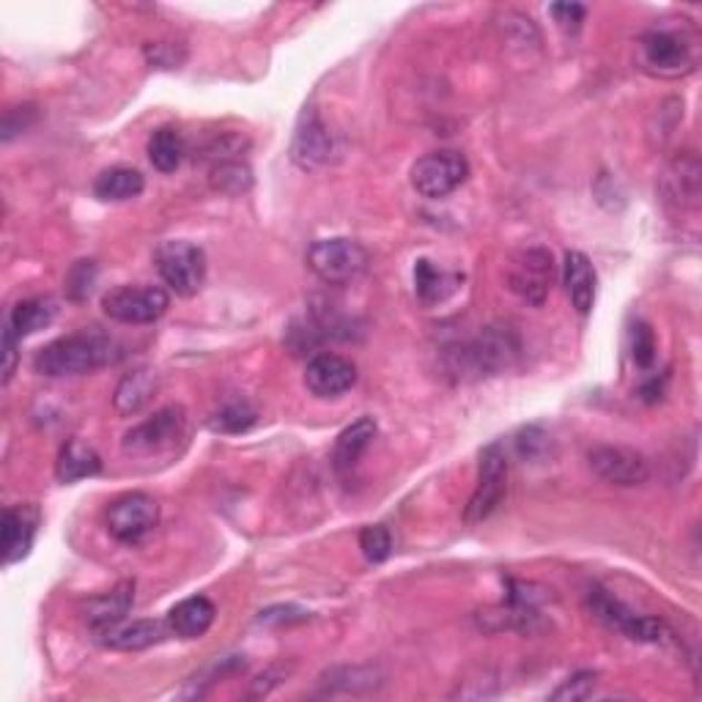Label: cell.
Segmentation results:
<instances>
[{
    "label": "cell",
    "instance_id": "cell-41",
    "mask_svg": "<svg viewBox=\"0 0 702 702\" xmlns=\"http://www.w3.org/2000/svg\"><path fill=\"white\" fill-rule=\"evenodd\" d=\"M17 344H20V335L11 329L9 322H6V327H3V382H9L11 376H14Z\"/></svg>",
    "mask_w": 702,
    "mask_h": 702
},
{
    "label": "cell",
    "instance_id": "cell-30",
    "mask_svg": "<svg viewBox=\"0 0 702 702\" xmlns=\"http://www.w3.org/2000/svg\"><path fill=\"white\" fill-rule=\"evenodd\" d=\"M322 681H324V686H327L329 694L359 692V689L370 692V689L379 686L382 675H379V670H374V666H344V670L327 672Z\"/></svg>",
    "mask_w": 702,
    "mask_h": 702
},
{
    "label": "cell",
    "instance_id": "cell-38",
    "mask_svg": "<svg viewBox=\"0 0 702 702\" xmlns=\"http://www.w3.org/2000/svg\"><path fill=\"white\" fill-rule=\"evenodd\" d=\"M548 11H552L554 22H557L565 33L580 31L582 22H585L587 17V9L582 3H554Z\"/></svg>",
    "mask_w": 702,
    "mask_h": 702
},
{
    "label": "cell",
    "instance_id": "cell-19",
    "mask_svg": "<svg viewBox=\"0 0 702 702\" xmlns=\"http://www.w3.org/2000/svg\"><path fill=\"white\" fill-rule=\"evenodd\" d=\"M563 277H565V288H568L571 305L585 316L593 308L595 303V269L593 261L580 250L565 253V264H563Z\"/></svg>",
    "mask_w": 702,
    "mask_h": 702
},
{
    "label": "cell",
    "instance_id": "cell-28",
    "mask_svg": "<svg viewBox=\"0 0 702 702\" xmlns=\"http://www.w3.org/2000/svg\"><path fill=\"white\" fill-rule=\"evenodd\" d=\"M209 181L223 196H245L253 187V170L241 159H226L211 165Z\"/></svg>",
    "mask_w": 702,
    "mask_h": 702
},
{
    "label": "cell",
    "instance_id": "cell-11",
    "mask_svg": "<svg viewBox=\"0 0 702 702\" xmlns=\"http://www.w3.org/2000/svg\"><path fill=\"white\" fill-rule=\"evenodd\" d=\"M642 61L647 69L659 75H678L683 69H692L694 52L692 39L686 33L670 31V28H653L640 41Z\"/></svg>",
    "mask_w": 702,
    "mask_h": 702
},
{
    "label": "cell",
    "instance_id": "cell-10",
    "mask_svg": "<svg viewBox=\"0 0 702 702\" xmlns=\"http://www.w3.org/2000/svg\"><path fill=\"white\" fill-rule=\"evenodd\" d=\"M554 280V258L552 253L544 247H530L522 250L513 258V267L507 273V286L516 294L518 299H524L527 305H541L546 303L548 291H552Z\"/></svg>",
    "mask_w": 702,
    "mask_h": 702
},
{
    "label": "cell",
    "instance_id": "cell-31",
    "mask_svg": "<svg viewBox=\"0 0 702 702\" xmlns=\"http://www.w3.org/2000/svg\"><path fill=\"white\" fill-rule=\"evenodd\" d=\"M621 634H625L634 642H651V645H659V642H664L666 636H670V629H666V623L659 621V617L634 615V612H631L621 625Z\"/></svg>",
    "mask_w": 702,
    "mask_h": 702
},
{
    "label": "cell",
    "instance_id": "cell-5",
    "mask_svg": "<svg viewBox=\"0 0 702 702\" xmlns=\"http://www.w3.org/2000/svg\"><path fill=\"white\" fill-rule=\"evenodd\" d=\"M187 434V415L181 406H165L146 417L144 423L132 426L123 434L121 447L127 456H155V453L170 451L176 442L185 439Z\"/></svg>",
    "mask_w": 702,
    "mask_h": 702
},
{
    "label": "cell",
    "instance_id": "cell-32",
    "mask_svg": "<svg viewBox=\"0 0 702 702\" xmlns=\"http://www.w3.org/2000/svg\"><path fill=\"white\" fill-rule=\"evenodd\" d=\"M359 548H363L365 560L368 563H385L393 554V535L390 530L382 527V524H370V527H363L359 533Z\"/></svg>",
    "mask_w": 702,
    "mask_h": 702
},
{
    "label": "cell",
    "instance_id": "cell-40",
    "mask_svg": "<svg viewBox=\"0 0 702 702\" xmlns=\"http://www.w3.org/2000/svg\"><path fill=\"white\" fill-rule=\"evenodd\" d=\"M258 621L267 623V625L303 623V621H308V612H305V610H297V606H273V610L261 612V617H258Z\"/></svg>",
    "mask_w": 702,
    "mask_h": 702
},
{
    "label": "cell",
    "instance_id": "cell-6",
    "mask_svg": "<svg viewBox=\"0 0 702 702\" xmlns=\"http://www.w3.org/2000/svg\"><path fill=\"white\" fill-rule=\"evenodd\" d=\"M469 162L462 151H431L412 165V187L423 198L439 200L456 192L467 181Z\"/></svg>",
    "mask_w": 702,
    "mask_h": 702
},
{
    "label": "cell",
    "instance_id": "cell-3",
    "mask_svg": "<svg viewBox=\"0 0 702 702\" xmlns=\"http://www.w3.org/2000/svg\"><path fill=\"white\" fill-rule=\"evenodd\" d=\"M157 273L179 297H196L206 280V253L185 239H168L155 253Z\"/></svg>",
    "mask_w": 702,
    "mask_h": 702
},
{
    "label": "cell",
    "instance_id": "cell-39",
    "mask_svg": "<svg viewBox=\"0 0 702 702\" xmlns=\"http://www.w3.org/2000/svg\"><path fill=\"white\" fill-rule=\"evenodd\" d=\"M516 445H518V453H522L524 458H538L541 453H544L548 447V439L541 428H527V431H522V434H518Z\"/></svg>",
    "mask_w": 702,
    "mask_h": 702
},
{
    "label": "cell",
    "instance_id": "cell-2",
    "mask_svg": "<svg viewBox=\"0 0 702 702\" xmlns=\"http://www.w3.org/2000/svg\"><path fill=\"white\" fill-rule=\"evenodd\" d=\"M518 357V338L507 327H486L475 338L445 349V363L451 374L458 379L469 376H492L511 368Z\"/></svg>",
    "mask_w": 702,
    "mask_h": 702
},
{
    "label": "cell",
    "instance_id": "cell-37",
    "mask_svg": "<svg viewBox=\"0 0 702 702\" xmlns=\"http://www.w3.org/2000/svg\"><path fill=\"white\" fill-rule=\"evenodd\" d=\"M37 121V108L33 105H20V108H9L3 113V140H14L17 135H22L26 129H31V123Z\"/></svg>",
    "mask_w": 702,
    "mask_h": 702
},
{
    "label": "cell",
    "instance_id": "cell-29",
    "mask_svg": "<svg viewBox=\"0 0 702 702\" xmlns=\"http://www.w3.org/2000/svg\"><path fill=\"white\" fill-rule=\"evenodd\" d=\"M258 412L247 404L245 398H236L223 404L215 415L209 417V428L217 431V434H245L256 426Z\"/></svg>",
    "mask_w": 702,
    "mask_h": 702
},
{
    "label": "cell",
    "instance_id": "cell-18",
    "mask_svg": "<svg viewBox=\"0 0 702 702\" xmlns=\"http://www.w3.org/2000/svg\"><path fill=\"white\" fill-rule=\"evenodd\" d=\"M700 159L694 155L678 157L664 176L666 200L681 209H694L700 204Z\"/></svg>",
    "mask_w": 702,
    "mask_h": 702
},
{
    "label": "cell",
    "instance_id": "cell-33",
    "mask_svg": "<svg viewBox=\"0 0 702 702\" xmlns=\"http://www.w3.org/2000/svg\"><path fill=\"white\" fill-rule=\"evenodd\" d=\"M97 261H78L67 275V294L72 303H86L97 283Z\"/></svg>",
    "mask_w": 702,
    "mask_h": 702
},
{
    "label": "cell",
    "instance_id": "cell-20",
    "mask_svg": "<svg viewBox=\"0 0 702 702\" xmlns=\"http://www.w3.org/2000/svg\"><path fill=\"white\" fill-rule=\"evenodd\" d=\"M168 631V623L162 621H132L118 623L99 636H102V645L113 647V651H144V647L162 642Z\"/></svg>",
    "mask_w": 702,
    "mask_h": 702
},
{
    "label": "cell",
    "instance_id": "cell-9",
    "mask_svg": "<svg viewBox=\"0 0 702 702\" xmlns=\"http://www.w3.org/2000/svg\"><path fill=\"white\" fill-rule=\"evenodd\" d=\"M168 305V291L159 286H118L102 297L105 316L118 324H155Z\"/></svg>",
    "mask_w": 702,
    "mask_h": 702
},
{
    "label": "cell",
    "instance_id": "cell-14",
    "mask_svg": "<svg viewBox=\"0 0 702 702\" xmlns=\"http://www.w3.org/2000/svg\"><path fill=\"white\" fill-rule=\"evenodd\" d=\"M357 385V365L340 354H316L305 368V387L316 398H338Z\"/></svg>",
    "mask_w": 702,
    "mask_h": 702
},
{
    "label": "cell",
    "instance_id": "cell-15",
    "mask_svg": "<svg viewBox=\"0 0 702 702\" xmlns=\"http://www.w3.org/2000/svg\"><path fill=\"white\" fill-rule=\"evenodd\" d=\"M39 507L37 505H14L6 507L3 511V527H0V535H3V563L14 565L20 560H26L31 554L33 541H37L39 533Z\"/></svg>",
    "mask_w": 702,
    "mask_h": 702
},
{
    "label": "cell",
    "instance_id": "cell-25",
    "mask_svg": "<svg viewBox=\"0 0 702 702\" xmlns=\"http://www.w3.org/2000/svg\"><path fill=\"white\" fill-rule=\"evenodd\" d=\"M58 316V303L52 297H31V299H22L11 308L9 318L6 322L11 324L17 335L28 338V335H37L39 329L50 327Z\"/></svg>",
    "mask_w": 702,
    "mask_h": 702
},
{
    "label": "cell",
    "instance_id": "cell-27",
    "mask_svg": "<svg viewBox=\"0 0 702 702\" xmlns=\"http://www.w3.org/2000/svg\"><path fill=\"white\" fill-rule=\"evenodd\" d=\"M146 190V179L135 168H110L102 170L93 181V196L99 200H129Z\"/></svg>",
    "mask_w": 702,
    "mask_h": 702
},
{
    "label": "cell",
    "instance_id": "cell-7",
    "mask_svg": "<svg viewBox=\"0 0 702 702\" xmlns=\"http://www.w3.org/2000/svg\"><path fill=\"white\" fill-rule=\"evenodd\" d=\"M507 494V456L500 442L488 445L481 456V469H477V486L472 492L464 522L477 524L492 516L503 505Z\"/></svg>",
    "mask_w": 702,
    "mask_h": 702
},
{
    "label": "cell",
    "instance_id": "cell-17",
    "mask_svg": "<svg viewBox=\"0 0 702 702\" xmlns=\"http://www.w3.org/2000/svg\"><path fill=\"white\" fill-rule=\"evenodd\" d=\"M217 610L206 595H192L168 612V629L179 640H200L215 623Z\"/></svg>",
    "mask_w": 702,
    "mask_h": 702
},
{
    "label": "cell",
    "instance_id": "cell-8",
    "mask_svg": "<svg viewBox=\"0 0 702 702\" xmlns=\"http://www.w3.org/2000/svg\"><path fill=\"white\" fill-rule=\"evenodd\" d=\"M159 522V505L144 492H129L113 500L105 511L108 533L121 544H140Z\"/></svg>",
    "mask_w": 702,
    "mask_h": 702
},
{
    "label": "cell",
    "instance_id": "cell-36",
    "mask_svg": "<svg viewBox=\"0 0 702 702\" xmlns=\"http://www.w3.org/2000/svg\"><path fill=\"white\" fill-rule=\"evenodd\" d=\"M595 672H580V675L568 678L557 692H552V700H563V702H576V700H587L595 689Z\"/></svg>",
    "mask_w": 702,
    "mask_h": 702
},
{
    "label": "cell",
    "instance_id": "cell-34",
    "mask_svg": "<svg viewBox=\"0 0 702 702\" xmlns=\"http://www.w3.org/2000/svg\"><path fill=\"white\" fill-rule=\"evenodd\" d=\"M144 52L146 61L159 69H179L187 61V50L181 45H174V41H149Z\"/></svg>",
    "mask_w": 702,
    "mask_h": 702
},
{
    "label": "cell",
    "instance_id": "cell-35",
    "mask_svg": "<svg viewBox=\"0 0 702 702\" xmlns=\"http://www.w3.org/2000/svg\"><path fill=\"white\" fill-rule=\"evenodd\" d=\"M631 357L642 368H647L656 359V338H653V329L645 322H636L631 329Z\"/></svg>",
    "mask_w": 702,
    "mask_h": 702
},
{
    "label": "cell",
    "instance_id": "cell-1",
    "mask_svg": "<svg viewBox=\"0 0 702 702\" xmlns=\"http://www.w3.org/2000/svg\"><path fill=\"white\" fill-rule=\"evenodd\" d=\"M116 359H121L116 340L93 327L47 344L33 359V368L47 379H63V376L93 374L105 365H113Z\"/></svg>",
    "mask_w": 702,
    "mask_h": 702
},
{
    "label": "cell",
    "instance_id": "cell-26",
    "mask_svg": "<svg viewBox=\"0 0 702 702\" xmlns=\"http://www.w3.org/2000/svg\"><path fill=\"white\" fill-rule=\"evenodd\" d=\"M146 155H149V162L155 165L159 174H176L187 155L185 138H181L179 129L159 127L149 138V144H146Z\"/></svg>",
    "mask_w": 702,
    "mask_h": 702
},
{
    "label": "cell",
    "instance_id": "cell-21",
    "mask_svg": "<svg viewBox=\"0 0 702 702\" xmlns=\"http://www.w3.org/2000/svg\"><path fill=\"white\" fill-rule=\"evenodd\" d=\"M374 436H376L374 417H359V421L352 423L349 428L340 431L338 442H335V451H333V467L338 469L340 475L357 467V462L370 447Z\"/></svg>",
    "mask_w": 702,
    "mask_h": 702
},
{
    "label": "cell",
    "instance_id": "cell-24",
    "mask_svg": "<svg viewBox=\"0 0 702 702\" xmlns=\"http://www.w3.org/2000/svg\"><path fill=\"white\" fill-rule=\"evenodd\" d=\"M155 393H157L155 370H149V368L132 370V374H127L121 382H118L116 395H113L116 412L123 417L138 415V412L149 404Z\"/></svg>",
    "mask_w": 702,
    "mask_h": 702
},
{
    "label": "cell",
    "instance_id": "cell-23",
    "mask_svg": "<svg viewBox=\"0 0 702 702\" xmlns=\"http://www.w3.org/2000/svg\"><path fill=\"white\" fill-rule=\"evenodd\" d=\"M462 283H464V275L439 269L434 261H428V258H421V261L415 264V291H417V297H421V303H426V305L445 303L451 294L458 291Z\"/></svg>",
    "mask_w": 702,
    "mask_h": 702
},
{
    "label": "cell",
    "instance_id": "cell-22",
    "mask_svg": "<svg viewBox=\"0 0 702 702\" xmlns=\"http://www.w3.org/2000/svg\"><path fill=\"white\" fill-rule=\"evenodd\" d=\"M102 472V458L93 447H88L80 439H67L63 442L61 453H58L56 462V477L61 483H78L86 477H93Z\"/></svg>",
    "mask_w": 702,
    "mask_h": 702
},
{
    "label": "cell",
    "instance_id": "cell-12",
    "mask_svg": "<svg viewBox=\"0 0 702 702\" xmlns=\"http://www.w3.org/2000/svg\"><path fill=\"white\" fill-rule=\"evenodd\" d=\"M590 469L612 486H642L651 477V464L642 453L621 445H601L590 451Z\"/></svg>",
    "mask_w": 702,
    "mask_h": 702
},
{
    "label": "cell",
    "instance_id": "cell-13",
    "mask_svg": "<svg viewBox=\"0 0 702 702\" xmlns=\"http://www.w3.org/2000/svg\"><path fill=\"white\" fill-rule=\"evenodd\" d=\"M333 155H335L333 132H329V127L324 123V118L318 116L316 108H305V113L299 116L297 132H294V144H291L294 165L303 170H318V168H324V165H329Z\"/></svg>",
    "mask_w": 702,
    "mask_h": 702
},
{
    "label": "cell",
    "instance_id": "cell-16",
    "mask_svg": "<svg viewBox=\"0 0 702 702\" xmlns=\"http://www.w3.org/2000/svg\"><path fill=\"white\" fill-rule=\"evenodd\" d=\"M135 604V582H121L110 593L97 595L86 604V623L91 625L97 634H105L113 625L127 621L129 610Z\"/></svg>",
    "mask_w": 702,
    "mask_h": 702
},
{
    "label": "cell",
    "instance_id": "cell-4",
    "mask_svg": "<svg viewBox=\"0 0 702 702\" xmlns=\"http://www.w3.org/2000/svg\"><path fill=\"white\" fill-rule=\"evenodd\" d=\"M308 267L327 286H344L368 269V253L359 241L346 239V236L318 239L308 250Z\"/></svg>",
    "mask_w": 702,
    "mask_h": 702
}]
</instances>
